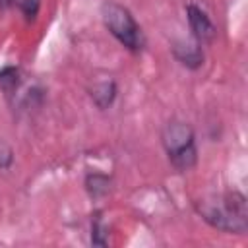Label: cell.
Instances as JSON below:
<instances>
[{"label": "cell", "mask_w": 248, "mask_h": 248, "mask_svg": "<svg viewBox=\"0 0 248 248\" xmlns=\"http://www.w3.org/2000/svg\"><path fill=\"white\" fill-rule=\"evenodd\" d=\"M91 97L95 101V105L99 108H107L112 105L114 97H116V83L112 79H105V81H99L93 89H91Z\"/></svg>", "instance_id": "6"}, {"label": "cell", "mask_w": 248, "mask_h": 248, "mask_svg": "<svg viewBox=\"0 0 248 248\" xmlns=\"http://www.w3.org/2000/svg\"><path fill=\"white\" fill-rule=\"evenodd\" d=\"M16 0H0V8H10Z\"/></svg>", "instance_id": "10"}, {"label": "cell", "mask_w": 248, "mask_h": 248, "mask_svg": "<svg viewBox=\"0 0 248 248\" xmlns=\"http://www.w3.org/2000/svg\"><path fill=\"white\" fill-rule=\"evenodd\" d=\"M19 83V70L16 66H6L4 70H0V87L4 91H14Z\"/></svg>", "instance_id": "8"}, {"label": "cell", "mask_w": 248, "mask_h": 248, "mask_svg": "<svg viewBox=\"0 0 248 248\" xmlns=\"http://www.w3.org/2000/svg\"><path fill=\"white\" fill-rule=\"evenodd\" d=\"M163 147L169 155L170 165L184 172L190 170L198 161V149H196V138L194 130L180 120H172L163 130Z\"/></svg>", "instance_id": "3"}, {"label": "cell", "mask_w": 248, "mask_h": 248, "mask_svg": "<svg viewBox=\"0 0 248 248\" xmlns=\"http://www.w3.org/2000/svg\"><path fill=\"white\" fill-rule=\"evenodd\" d=\"M101 17L105 27L122 46H126L132 52H140L143 48L145 39H143L141 27L138 25V21L134 19L132 12L126 6L108 0L101 6Z\"/></svg>", "instance_id": "2"}, {"label": "cell", "mask_w": 248, "mask_h": 248, "mask_svg": "<svg viewBox=\"0 0 248 248\" xmlns=\"http://www.w3.org/2000/svg\"><path fill=\"white\" fill-rule=\"evenodd\" d=\"M39 6H41V0H19V8H21L25 19H29V21L37 17Z\"/></svg>", "instance_id": "9"}, {"label": "cell", "mask_w": 248, "mask_h": 248, "mask_svg": "<svg viewBox=\"0 0 248 248\" xmlns=\"http://www.w3.org/2000/svg\"><path fill=\"white\" fill-rule=\"evenodd\" d=\"M172 54H174V58L182 66H186L190 70H196V68H200L203 64V52H202V45L198 41H192V43L190 41L174 43Z\"/></svg>", "instance_id": "5"}, {"label": "cell", "mask_w": 248, "mask_h": 248, "mask_svg": "<svg viewBox=\"0 0 248 248\" xmlns=\"http://www.w3.org/2000/svg\"><path fill=\"white\" fill-rule=\"evenodd\" d=\"M198 211L211 227L219 231L242 234L248 229L246 200L240 192H225L215 200L200 202Z\"/></svg>", "instance_id": "1"}, {"label": "cell", "mask_w": 248, "mask_h": 248, "mask_svg": "<svg viewBox=\"0 0 248 248\" xmlns=\"http://www.w3.org/2000/svg\"><path fill=\"white\" fill-rule=\"evenodd\" d=\"M186 17H188V25L190 31L194 35V41H198L200 45H209L213 43L217 29L213 25V21L209 19V16L196 4H188L186 6Z\"/></svg>", "instance_id": "4"}, {"label": "cell", "mask_w": 248, "mask_h": 248, "mask_svg": "<svg viewBox=\"0 0 248 248\" xmlns=\"http://www.w3.org/2000/svg\"><path fill=\"white\" fill-rule=\"evenodd\" d=\"M108 184H110V178L107 174H99V172H93L85 178V188L87 192L93 196V198H101L108 192Z\"/></svg>", "instance_id": "7"}]
</instances>
